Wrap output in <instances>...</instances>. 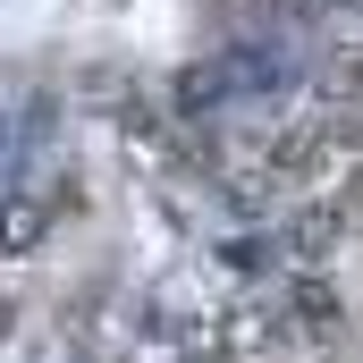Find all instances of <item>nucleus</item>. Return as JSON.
<instances>
[{
	"mask_svg": "<svg viewBox=\"0 0 363 363\" xmlns=\"http://www.w3.org/2000/svg\"><path fill=\"white\" fill-rule=\"evenodd\" d=\"M51 237V203L34 186H0V254H34Z\"/></svg>",
	"mask_w": 363,
	"mask_h": 363,
	"instance_id": "1",
	"label": "nucleus"
},
{
	"mask_svg": "<svg viewBox=\"0 0 363 363\" xmlns=\"http://www.w3.org/2000/svg\"><path fill=\"white\" fill-rule=\"evenodd\" d=\"M271 17H338V9H363V0H262Z\"/></svg>",
	"mask_w": 363,
	"mask_h": 363,
	"instance_id": "2",
	"label": "nucleus"
},
{
	"mask_svg": "<svg viewBox=\"0 0 363 363\" xmlns=\"http://www.w3.org/2000/svg\"><path fill=\"white\" fill-rule=\"evenodd\" d=\"M9 161H17V110L0 101V169H9Z\"/></svg>",
	"mask_w": 363,
	"mask_h": 363,
	"instance_id": "3",
	"label": "nucleus"
},
{
	"mask_svg": "<svg viewBox=\"0 0 363 363\" xmlns=\"http://www.w3.org/2000/svg\"><path fill=\"white\" fill-rule=\"evenodd\" d=\"M9 330H17V304H0V338H9Z\"/></svg>",
	"mask_w": 363,
	"mask_h": 363,
	"instance_id": "4",
	"label": "nucleus"
},
{
	"mask_svg": "<svg viewBox=\"0 0 363 363\" xmlns=\"http://www.w3.org/2000/svg\"><path fill=\"white\" fill-rule=\"evenodd\" d=\"M347 211H355V220H363V178H355V194H347Z\"/></svg>",
	"mask_w": 363,
	"mask_h": 363,
	"instance_id": "5",
	"label": "nucleus"
}]
</instances>
